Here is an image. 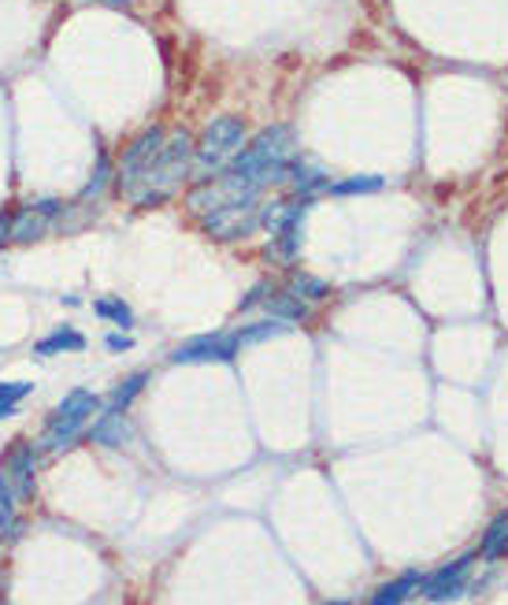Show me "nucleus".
<instances>
[{"label": "nucleus", "instance_id": "1", "mask_svg": "<svg viewBox=\"0 0 508 605\" xmlns=\"http://www.w3.org/2000/svg\"><path fill=\"white\" fill-rule=\"evenodd\" d=\"M294 160H297L294 131H289V126H268L264 134H257V138L226 164V171L264 189L271 183H289V164H294Z\"/></svg>", "mask_w": 508, "mask_h": 605}, {"label": "nucleus", "instance_id": "2", "mask_svg": "<svg viewBox=\"0 0 508 605\" xmlns=\"http://www.w3.org/2000/svg\"><path fill=\"white\" fill-rule=\"evenodd\" d=\"M189 164H194V141H189L186 134H171L157 157H152V164L141 171L138 183L131 189H123V197H131V201H138V205L168 201V197L183 186Z\"/></svg>", "mask_w": 508, "mask_h": 605}, {"label": "nucleus", "instance_id": "3", "mask_svg": "<svg viewBox=\"0 0 508 605\" xmlns=\"http://www.w3.org/2000/svg\"><path fill=\"white\" fill-rule=\"evenodd\" d=\"M241 141H245V123L238 115H220V120L208 123L205 134L197 138L194 164L201 171H220L241 152Z\"/></svg>", "mask_w": 508, "mask_h": 605}, {"label": "nucleus", "instance_id": "4", "mask_svg": "<svg viewBox=\"0 0 508 605\" xmlns=\"http://www.w3.org/2000/svg\"><path fill=\"white\" fill-rule=\"evenodd\" d=\"M97 405H101V402H97V394H89V391H71V394L57 405V412L49 417V423H45L41 446H45V449L67 446V442L75 439L82 428H86V420L97 412Z\"/></svg>", "mask_w": 508, "mask_h": 605}, {"label": "nucleus", "instance_id": "5", "mask_svg": "<svg viewBox=\"0 0 508 605\" xmlns=\"http://www.w3.org/2000/svg\"><path fill=\"white\" fill-rule=\"evenodd\" d=\"M260 227V197H249V201H231L220 205V209L205 212V231L220 242L245 238L249 231Z\"/></svg>", "mask_w": 508, "mask_h": 605}, {"label": "nucleus", "instance_id": "6", "mask_svg": "<svg viewBox=\"0 0 508 605\" xmlns=\"http://www.w3.org/2000/svg\"><path fill=\"white\" fill-rule=\"evenodd\" d=\"M475 557L479 554H464V557H457V561L442 565L438 572L423 576L420 594L428 602H453V598H460V594L468 591V576H471V565H475Z\"/></svg>", "mask_w": 508, "mask_h": 605}, {"label": "nucleus", "instance_id": "7", "mask_svg": "<svg viewBox=\"0 0 508 605\" xmlns=\"http://www.w3.org/2000/svg\"><path fill=\"white\" fill-rule=\"evenodd\" d=\"M238 338L234 334H201V338H189L171 354V365H212V360H234L238 354Z\"/></svg>", "mask_w": 508, "mask_h": 605}, {"label": "nucleus", "instance_id": "8", "mask_svg": "<svg viewBox=\"0 0 508 605\" xmlns=\"http://www.w3.org/2000/svg\"><path fill=\"white\" fill-rule=\"evenodd\" d=\"M163 141H168V134H163L160 126H152V131H145L141 138L123 152V164H120V189H131L134 183H138L141 171L152 164V157H157V152H160Z\"/></svg>", "mask_w": 508, "mask_h": 605}, {"label": "nucleus", "instance_id": "9", "mask_svg": "<svg viewBox=\"0 0 508 605\" xmlns=\"http://www.w3.org/2000/svg\"><path fill=\"white\" fill-rule=\"evenodd\" d=\"M57 212H60L57 201H41V205H34V209H26L23 215H15L12 220V242H20V246H26V242H38L41 234L52 227Z\"/></svg>", "mask_w": 508, "mask_h": 605}, {"label": "nucleus", "instance_id": "10", "mask_svg": "<svg viewBox=\"0 0 508 605\" xmlns=\"http://www.w3.org/2000/svg\"><path fill=\"white\" fill-rule=\"evenodd\" d=\"M420 583H423L420 572H405V576H397V580L379 587V591L368 598V605H405L408 598H412V591H420Z\"/></svg>", "mask_w": 508, "mask_h": 605}, {"label": "nucleus", "instance_id": "11", "mask_svg": "<svg viewBox=\"0 0 508 605\" xmlns=\"http://www.w3.org/2000/svg\"><path fill=\"white\" fill-rule=\"evenodd\" d=\"M126 435H131V428H126L120 409H108L104 417L94 423V431H89V439L101 442V446H123Z\"/></svg>", "mask_w": 508, "mask_h": 605}, {"label": "nucleus", "instance_id": "12", "mask_svg": "<svg viewBox=\"0 0 508 605\" xmlns=\"http://www.w3.org/2000/svg\"><path fill=\"white\" fill-rule=\"evenodd\" d=\"M4 465H8V472H12L15 480H20V491H23V494H30V476H34V446H26V442H15V446L8 449Z\"/></svg>", "mask_w": 508, "mask_h": 605}, {"label": "nucleus", "instance_id": "13", "mask_svg": "<svg viewBox=\"0 0 508 605\" xmlns=\"http://www.w3.org/2000/svg\"><path fill=\"white\" fill-rule=\"evenodd\" d=\"M508 554V513H501L494 523L486 528L483 543H479V557L483 561H497V557Z\"/></svg>", "mask_w": 508, "mask_h": 605}, {"label": "nucleus", "instance_id": "14", "mask_svg": "<svg viewBox=\"0 0 508 605\" xmlns=\"http://www.w3.org/2000/svg\"><path fill=\"white\" fill-rule=\"evenodd\" d=\"M264 309H268V316H283V320H305V316H308V305H305L294 291H286V294H268Z\"/></svg>", "mask_w": 508, "mask_h": 605}, {"label": "nucleus", "instance_id": "15", "mask_svg": "<svg viewBox=\"0 0 508 605\" xmlns=\"http://www.w3.org/2000/svg\"><path fill=\"white\" fill-rule=\"evenodd\" d=\"M38 357H52V354H78V349H86V338H82L78 331H57V334H49L45 342H38Z\"/></svg>", "mask_w": 508, "mask_h": 605}, {"label": "nucleus", "instance_id": "16", "mask_svg": "<svg viewBox=\"0 0 508 605\" xmlns=\"http://www.w3.org/2000/svg\"><path fill=\"white\" fill-rule=\"evenodd\" d=\"M386 183L379 175H357V178H346V183H331L326 186V194L334 197H357V194H379Z\"/></svg>", "mask_w": 508, "mask_h": 605}, {"label": "nucleus", "instance_id": "17", "mask_svg": "<svg viewBox=\"0 0 508 605\" xmlns=\"http://www.w3.org/2000/svg\"><path fill=\"white\" fill-rule=\"evenodd\" d=\"M94 312L101 316V320L120 323V328H131V323H134L131 305L120 301V297H97V301H94Z\"/></svg>", "mask_w": 508, "mask_h": 605}, {"label": "nucleus", "instance_id": "18", "mask_svg": "<svg viewBox=\"0 0 508 605\" xmlns=\"http://www.w3.org/2000/svg\"><path fill=\"white\" fill-rule=\"evenodd\" d=\"M286 323H275V320H264V323H252V328L238 331L234 338H238V346H252V342H264V338H275V334H283Z\"/></svg>", "mask_w": 508, "mask_h": 605}, {"label": "nucleus", "instance_id": "19", "mask_svg": "<svg viewBox=\"0 0 508 605\" xmlns=\"http://www.w3.org/2000/svg\"><path fill=\"white\" fill-rule=\"evenodd\" d=\"M289 291L301 297V301H323V297L331 294V286H326L323 279H315V275H297Z\"/></svg>", "mask_w": 508, "mask_h": 605}, {"label": "nucleus", "instance_id": "20", "mask_svg": "<svg viewBox=\"0 0 508 605\" xmlns=\"http://www.w3.org/2000/svg\"><path fill=\"white\" fill-rule=\"evenodd\" d=\"M141 386H145V372H134L131 379H126V383L115 386V394H112V402H108V405H112V409H120V412H126V405H131L134 397L141 394Z\"/></svg>", "mask_w": 508, "mask_h": 605}, {"label": "nucleus", "instance_id": "21", "mask_svg": "<svg viewBox=\"0 0 508 605\" xmlns=\"http://www.w3.org/2000/svg\"><path fill=\"white\" fill-rule=\"evenodd\" d=\"M30 391H34V383H0V420L12 417L15 402H23Z\"/></svg>", "mask_w": 508, "mask_h": 605}, {"label": "nucleus", "instance_id": "22", "mask_svg": "<svg viewBox=\"0 0 508 605\" xmlns=\"http://www.w3.org/2000/svg\"><path fill=\"white\" fill-rule=\"evenodd\" d=\"M12 523H15V494L4 476H0V531H8Z\"/></svg>", "mask_w": 508, "mask_h": 605}, {"label": "nucleus", "instance_id": "23", "mask_svg": "<svg viewBox=\"0 0 508 605\" xmlns=\"http://www.w3.org/2000/svg\"><path fill=\"white\" fill-rule=\"evenodd\" d=\"M104 346L112 349V354H123V349H131L134 342L126 338V334H108V338H104Z\"/></svg>", "mask_w": 508, "mask_h": 605}, {"label": "nucleus", "instance_id": "24", "mask_svg": "<svg viewBox=\"0 0 508 605\" xmlns=\"http://www.w3.org/2000/svg\"><path fill=\"white\" fill-rule=\"evenodd\" d=\"M97 4H108V8H134V0H97Z\"/></svg>", "mask_w": 508, "mask_h": 605}, {"label": "nucleus", "instance_id": "25", "mask_svg": "<svg viewBox=\"0 0 508 605\" xmlns=\"http://www.w3.org/2000/svg\"><path fill=\"white\" fill-rule=\"evenodd\" d=\"M331 605H346V602H331Z\"/></svg>", "mask_w": 508, "mask_h": 605}]
</instances>
